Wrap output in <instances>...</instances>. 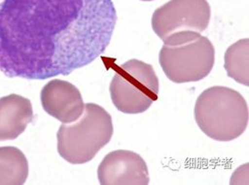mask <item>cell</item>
I'll return each mask as SVG.
<instances>
[{
	"label": "cell",
	"mask_w": 249,
	"mask_h": 185,
	"mask_svg": "<svg viewBox=\"0 0 249 185\" xmlns=\"http://www.w3.org/2000/svg\"><path fill=\"white\" fill-rule=\"evenodd\" d=\"M116 23L112 0H3L0 72L26 80L70 75L105 53Z\"/></svg>",
	"instance_id": "cell-1"
},
{
	"label": "cell",
	"mask_w": 249,
	"mask_h": 185,
	"mask_svg": "<svg viewBox=\"0 0 249 185\" xmlns=\"http://www.w3.org/2000/svg\"><path fill=\"white\" fill-rule=\"evenodd\" d=\"M113 133L110 114L90 102L78 119L62 123L57 133V150L61 157L72 164L86 163L108 145Z\"/></svg>",
	"instance_id": "cell-3"
},
{
	"label": "cell",
	"mask_w": 249,
	"mask_h": 185,
	"mask_svg": "<svg viewBox=\"0 0 249 185\" xmlns=\"http://www.w3.org/2000/svg\"><path fill=\"white\" fill-rule=\"evenodd\" d=\"M159 61L164 75L174 83L198 82L212 72L215 49L205 36L181 34L164 41Z\"/></svg>",
	"instance_id": "cell-4"
},
{
	"label": "cell",
	"mask_w": 249,
	"mask_h": 185,
	"mask_svg": "<svg viewBox=\"0 0 249 185\" xmlns=\"http://www.w3.org/2000/svg\"><path fill=\"white\" fill-rule=\"evenodd\" d=\"M29 172L24 153L14 147L0 148V184L22 185Z\"/></svg>",
	"instance_id": "cell-10"
},
{
	"label": "cell",
	"mask_w": 249,
	"mask_h": 185,
	"mask_svg": "<svg viewBox=\"0 0 249 185\" xmlns=\"http://www.w3.org/2000/svg\"><path fill=\"white\" fill-rule=\"evenodd\" d=\"M249 39H242L227 48L224 55V69L227 76L244 86H249Z\"/></svg>",
	"instance_id": "cell-11"
},
{
	"label": "cell",
	"mask_w": 249,
	"mask_h": 185,
	"mask_svg": "<svg viewBox=\"0 0 249 185\" xmlns=\"http://www.w3.org/2000/svg\"><path fill=\"white\" fill-rule=\"evenodd\" d=\"M142 1H153V0H142Z\"/></svg>",
	"instance_id": "cell-12"
},
{
	"label": "cell",
	"mask_w": 249,
	"mask_h": 185,
	"mask_svg": "<svg viewBox=\"0 0 249 185\" xmlns=\"http://www.w3.org/2000/svg\"><path fill=\"white\" fill-rule=\"evenodd\" d=\"M98 179L102 185H148L147 163L141 155L131 151H115L108 153L98 168Z\"/></svg>",
	"instance_id": "cell-7"
},
{
	"label": "cell",
	"mask_w": 249,
	"mask_h": 185,
	"mask_svg": "<svg viewBox=\"0 0 249 185\" xmlns=\"http://www.w3.org/2000/svg\"><path fill=\"white\" fill-rule=\"evenodd\" d=\"M40 99L44 111L62 123L75 121L85 109L78 88L63 80L50 81L41 91Z\"/></svg>",
	"instance_id": "cell-8"
},
{
	"label": "cell",
	"mask_w": 249,
	"mask_h": 185,
	"mask_svg": "<svg viewBox=\"0 0 249 185\" xmlns=\"http://www.w3.org/2000/svg\"><path fill=\"white\" fill-rule=\"evenodd\" d=\"M33 119L31 101L11 94L0 99V141L17 138Z\"/></svg>",
	"instance_id": "cell-9"
},
{
	"label": "cell",
	"mask_w": 249,
	"mask_h": 185,
	"mask_svg": "<svg viewBox=\"0 0 249 185\" xmlns=\"http://www.w3.org/2000/svg\"><path fill=\"white\" fill-rule=\"evenodd\" d=\"M159 78L152 65L132 59L122 64L110 84L114 106L122 113L142 114L159 98Z\"/></svg>",
	"instance_id": "cell-5"
},
{
	"label": "cell",
	"mask_w": 249,
	"mask_h": 185,
	"mask_svg": "<svg viewBox=\"0 0 249 185\" xmlns=\"http://www.w3.org/2000/svg\"><path fill=\"white\" fill-rule=\"evenodd\" d=\"M207 0H171L152 16L154 32L163 41L181 34L203 32L211 21Z\"/></svg>",
	"instance_id": "cell-6"
},
{
	"label": "cell",
	"mask_w": 249,
	"mask_h": 185,
	"mask_svg": "<svg viewBox=\"0 0 249 185\" xmlns=\"http://www.w3.org/2000/svg\"><path fill=\"white\" fill-rule=\"evenodd\" d=\"M195 118L198 128L209 137L231 141L239 137L248 126V105L235 90L221 86L211 87L198 96Z\"/></svg>",
	"instance_id": "cell-2"
}]
</instances>
